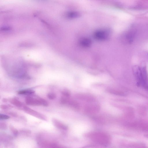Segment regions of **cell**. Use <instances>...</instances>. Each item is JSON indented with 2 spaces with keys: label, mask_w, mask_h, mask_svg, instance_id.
Listing matches in <instances>:
<instances>
[{
  "label": "cell",
  "mask_w": 148,
  "mask_h": 148,
  "mask_svg": "<svg viewBox=\"0 0 148 148\" xmlns=\"http://www.w3.org/2000/svg\"><path fill=\"white\" fill-rule=\"evenodd\" d=\"M100 106L98 104H92L86 105L84 108L85 112L86 114H96L99 112L100 110Z\"/></svg>",
  "instance_id": "cell-4"
},
{
  "label": "cell",
  "mask_w": 148,
  "mask_h": 148,
  "mask_svg": "<svg viewBox=\"0 0 148 148\" xmlns=\"http://www.w3.org/2000/svg\"><path fill=\"white\" fill-rule=\"evenodd\" d=\"M63 96L66 97L70 98L71 95L70 91L67 89H64L61 92Z\"/></svg>",
  "instance_id": "cell-14"
},
{
  "label": "cell",
  "mask_w": 148,
  "mask_h": 148,
  "mask_svg": "<svg viewBox=\"0 0 148 148\" xmlns=\"http://www.w3.org/2000/svg\"><path fill=\"white\" fill-rule=\"evenodd\" d=\"M69 99H70V98H69V97H66L63 96L60 99V103L62 105H67Z\"/></svg>",
  "instance_id": "cell-15"
},
{
  "label": "cell",
  "mask_w": 148,
  "mask_h": 148,
  "mask_svg": "<svg viewBox=\"0 0 148 148\" xmlns=\"http://www.w3.org/2000/svg\"><path fill=\"white\" fill-rule=\"evenodd\" d=\"M135 34V32L133 31H130L127 32L126 35V38L127 42L130 43L133 42Z\"/></svg>",
  "instance_id": "cell-10"
},
{
  "label": "cell",
  "mask_w": 148,
  "mask_h": 148,
  "mask_svg": "<svg viewBox=\"0 0 148 148\" xmlns=\"http://www.w3.org/2000/svg\"><path fill=\"white\" fill-rule=\"evenodd\" d=\"M144 136L145 137H146L148 138V134L146 135H144Z\"/></svg>",
  "instance_id": "cell-20"
},
{
  "label": "cell",
  "mask_w": 148,
  "mask_h": 148,
  "mask_svg": "<svg viewBox=\"0 0 148 148\" xmlns=\"http://www.w3.org/2000/svg\"><path fill=\"white\" fill-rule=\"evenodd\" d=\"M75 96L79 100L90 103L94 102L95 101V97L90 94H78L75 95Z\"/></svg>",
  "instance_id": "cell-5"
},
{
  "label": "cell",
  "mask_w": 148,
  "mask_h": 148,
  "mask_svg": "<svg viewBox=\"0 0 148 148\" xmlns=\"http://www.w3.org/2000/svg\"><path fill=\"white\" fill-rule=\"evenodd\" d=\"M110 32L108 30H100L96 31L94 34V37L97 40L104 41L109 37Z\"/></svg>",
  "instance_id": "cell-3"
},
{
  "label": "cell",
  "mask_w": 148,
  "mask_h": 148,
  "mask_svg": "<svg viewBox=\"0 0 148 148\" xmlns=\"http://www.w3.org/2000/svg\"><path fill=\"white\" fill-rule=\"evenodd\" d=\"M25 101L27 105L30 106H48V102L46 100L37 96H28L25 98Z\"/></svg>",
  "instance_id": "cell-2"
},
{
  "label": "cell",
  "mask_w": 148,
  "mask_h": 148,
  "mask_svg": "<svg viewBox=\"0 0 148 148\" xmlns=\"http://www.w3.org/2000/svg\"><path fill=\"white\" fill-rule=\"evenodd\" d=\"M9 116L6 115L0 114V119H7L9 118Z\"/></svg>",
  "instance_id": "cell-18"
},
{
  "label": "cell",
  "mask_w": 148,
  "mask_h": 148,
  "mask_svg": "<svg viewBox=\"0 0 148 148\" xmlns=\"http://www.w3.org/2000/svg\"><path fill=\"white\" fill-rule=\"evenodd\" d=\"M12 106H11L10 105H2L0 106V108L1 109L3 110H6L9 109L11 108H12Z\"/></svg>",
  "instance_id": "cell-17"
},
{
  "label": "cell",
  "mask_w": 148,
  "mask_h": 148,
  "mask_svg": "<svg viewBox=\"0 0 148 148\" xmlns=\"http://www.w3.org/2000/svg\"><path fill=\"white\" fill-rule=\"evenodd\" d=\"M67 105L70 107L75 110H79L80 109V105L79 102L76 101L70 100L69 99Z\"/></svg>",
  "instance_id": "cell-7"
},
{
  "label": "cell",
  "mask_w": 148,
  "mask_h": 148,
  "mask_svg": "<svg viewBox=\"0 0 148 148\" xmlns=\"http://www.w3.org/2000/svg\"><path fill=\"white\" fill-rule=\"evenodd\" d=\"M53 123H54L56 126L60 127V128H64V129H66L67 128V127L66 126L64 125V124L61 123L60 121L57 120H56V119H53Z\"/></svg>",
  "instance_id": "cell-13"
},
{
  "label": "cell",
  "mask_w": 148,
  "mask_h": 148,
  "mask_svg": "<svg viewBox=\"0 0 148 148\" xmlns=\"http://www.w3.org/2000/svg\"><path fill=\"white\" fill-rule=\"evenodd\" d=\"M35 92L32 90L28 89L22 90L19 91L18 93L20 95H30L34 94Z\"/></svg>",
  "instance_id": "cell-11"
},
{
  "label": "cell",
  "mask_w": 148,
  "mask_h": 148,
  "mask_svg": "<svg viewBox=\"0 0 148 148\" xmlns=\"http://www.w3.org/2000/svg\"><path fill=\"white\" fill-rule=\"evenodd\" d=\"M88 137L93 141L102 145L109 144L111 138L109 135L102 132H95L89 133Z\"/></svg>",
  "instance_id": "cell-1"
},
{
  "label": "cell",
  "mask_w": 148,
  "mask_h": 148,
  "mask_svg": "<svg viewBox=\"0 0 148 148\" xmlns=\"http://www.w3.org/2000/svg\"><path fill=\"white\" fill-rule=\"evenodd\" d=\"M9 102L10 103L18 107H21L23 106L22 102L18 99L13 97L9 99Z\"/></svg>",
  "instance_id": "cell-9"
},
{
  "label": "cell",
  "mask_w": 148,
  "mask_h": 148,
  "mask_svg": "<svg viewBox=\"0 0 148 148\" xmlns=\"http://www.w3.org/2000/svg\"><path fill=\"white\" fill-rule=\"evenodd\" d=\"M80 43L82 46L87 47L90 46L92 44V41L89 39L84 38L80 40Z\"/></svg>",
  "instance_id": "cell-8"
},
{
  "label": "cell",
  "mask_w": 148,
  "mask_h": 148,
  "mask_svg": "<svg viewBox=\"0 0 148 148\" xmlns=\"http://www.w3.org/2000/svg\"><path fill=\"white\" fill-rule=\"evenodd\" d=\"M23 109L25 112L27 114L31 115L32 116H35L36 117L44 120L46 119V116L28 107L27 106H23Z\"/></svg>",
  "instance_id": "cell-6"
},
{
  "label": "cell",
  "mask_w": 148,
  "mask_h": 148,
  "mask_svg": "<svg viewBox=\"0 0 148 148\" xmlns=\"http://www.w3.org/2000/svg\"><path fill=\"white\" fill-rule=\"evenodd\" d=\"M56 94L53 92H50L47 95V97L50 100H53L56 98Z\"/></svg>",
  "instance_id": "cell-16"
},
{
  "label": "cell",
  "mask_w": 148,
  "mask_h": 148,
  "mask_svg": "<svg viewBox=\"0 0 148 148\" xmlns=\"http://www.w3.org/2000/svg\"><path fill=\"white\" fill-rule=\"evenodd\" d=\"M80 14L75 11H72L68 12L67 14V17L70 19H75L78 18L80 16Z\"/></svg>",
  "instance_id": "cell-12"
},
{
  "label": "cell",
  "mask_w": 148,
  "mask_h": 148,
  "mask_svg": "<svg viewBox=\"0 0 148 148\" xmlns=\"http://www.w3.org/2000/svg\"><path fill=\"white\" fill-rule=\"evenodd\" d=\"M7 99L4 98L3 99V101L4 102H7Z\"/></svg>",
  "instance_id": "cell-19"
}]
</instances>
